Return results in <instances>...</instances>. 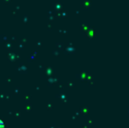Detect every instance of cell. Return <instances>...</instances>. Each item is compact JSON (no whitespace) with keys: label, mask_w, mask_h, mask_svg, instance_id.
I'll list each match as a JSON object with an SVG mask.
<instances>
[{"label":"cell","mask_w":129,"mask_h":128,"mask_svg":"<svg viewBox=\"0 0 129 128\" xmlns=\"http://www.w3.org/2000/svg\"><path fill=\"white\" fill-rule=\"evenodd\" d=\"M0 128H4V124L2 121H0Z\"/></svg>","instance_id":"6da1fadb"}]
</instances>
